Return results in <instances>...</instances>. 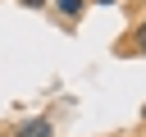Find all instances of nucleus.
Masks as SVG:
<instances>
[{
    "instance_id": "nucleus-1",
    "label": "nucleus",
    "mask_w": 146,
    "mask_h": 137,
    "mask_svg": "<svg viewBox=\"0 0 146 137\" xmlns=\"http://www.w3.org/2000/svg\"><path fill=\"white\" fill-rule=\"evenodd\" d=\"M9 137H55V123H50V119H27V123H18Z\"/></svg>"
},
{
    "instance_id": "nucleus-2",
    "label": "nucleus",
    "mask_w": 146,
    "mask_h": 137,
    "mask_svg": "<svg viewBox=\"0 0 146 137\" xmlns=\"http://www.w3.org/2000/svg\"><path fill=\"white\" fill-rule=\"evenodd\" d=\"M55 9H59L64 18H78V14L87 9V0H55Z\"/></svg>"
},
{
    "instance_id": "nucleus-3",
    "label": "nucleus",
    "mask_w": 146,
    "mask_h": 137,
    "mask_svg": "<svg viewBox=\"0 0 146 137\" xmlns=\"http://www.w3.org/2000/svg\"><path fill=\"white\" fill-rule=\"evenodd\" d=\"M137 50H141V55H146V23H141V27H137Z\"/></svg>"
},
{
    "instance_id": "nucleus-4",
    "label": "nucleus",
    "mask_w": 146,
    "mask_h": 137,
    "mask_svg": "<svg viewBox=\"0 0 146 137\" xmlns=\"http://www.w3.org/2000/svg\"><path fill=\"white\" fill-rule=\"evenodd\" d=\"M18 5H27V9H46L50 0H18Z\"/></svg>"
}]
</instances>
